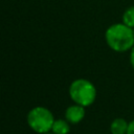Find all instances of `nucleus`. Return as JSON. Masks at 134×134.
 <instances>
[{
  "label": "nucleus",
  "mask_w": 134,
  "mask_h": 134,
  "mask_svg": "<svg viewBox=\"0 0 134 134\" xmlns=\"http://www.w3.org/2000/svg\"><path fill=\"white\" fill-rule=\"evenodd\" d=\"M106 42L109 47L115 51L124 52L133 48L134 31L133 28L124 23H116L111 25L105 34Z\"/></svg>",
  "instance_id": "obj_1"
},
{
  "label": "nucleus",
  "mask_w": 134,
  "mask_h": 134,
  "mask_svg": "<svg viewBox=\"0 0 134 134\" xmlns=\"http://www.w3.org/2000/svg\"><path fill=\"white\" fill-rule=\"evenodd\" d=\"M69 95L74 104L86 108L94 103L96 97V89L90 81L77 79L70 84Z\"/></svg>",
  "instance_id": "obj_2"
},
{
  "label": "nucleus",
  "mask_w": 134,
  "mask_h": 134,
  "mask_svg": "<svg viewBox=\"0 0 134 134\" xmlns=\"http://www.w3.org/2000/svg\"><path fill=\"white\" fill-rule=\"evenodd\" d=\"M28 127L38 134H45L51 131L54 117L51 111L45 107L37 106L29 110L26 116Z\"/></svg>",
  "instance_id": "obj_3"
},
{
  "label": "nucleus",
  "mask_w": 134,
  "mask_h": 134,
  "mask_svg": "<svg viewBox=\"0 0 134 134\" xmlns=\"http://www.w3.org/2000/svg\"><path fill=\"white\" fill-rule=\"evenodd\" d=\"M85 117V107L77 104L69 106L65 111V119L72 125L79 124Z\"/></svg>",
  "instance_id": "obj_4"
},
{
  "label": "nucleus",
  "mask_w": 134,
  "mask_h": 134,
  "mask_svg": "<svg viewBox=\"0 0 134 134\" xmlns=\"http://www.w3.org/2000/svg\"><path fill=\"white\" fill-rule=\"evenodd\" d=\"M129 122L121 117H117L112 120L110 124V132L111 134H127Z\"/></svg>",
  "instance_id": "obj_5"
},
{
  "label": "nucleus",
  "mask_w": 134,
  "mask_h": 134,
  "mask_svg": "<svg viewBox=\"0 0 134 134\" xmlns=\"http://www.w3.org/2000/svg\"><path fill=\"white\" fill-rule=\"evenodd\" d=\"M51 132L53 134H68L70 132V124L63 118L54 119Z\"/></svg>",
  "instance_id": "obj_6"
},
{
  "label": "nucleus",
  "mask_w": 134,
  "mask_h": 134,
  "mask_svg": "<svg viewBox=\"0 0 134 134\" xmlns=\"http://www.w3.org/2000/svg\"><path fill=\"white\" fill-rule=\"evenodd\" d=\"M122 23L131 28H134V6L126 9L122 15Z\"/></svg>",
  "instance_id": "obj_7"
},
{
  "label": "nucleus",
  "mask_w": 134,
  "mask_h": 134,
  "mask_svg": "<svg viewBox=\"0 0 134 134\" xmlns=\"http://www.w3.org/2000/svg\"><path fill=\"white\" fill-rule=\"evenodd\" d=\"M127 134H134V119L129 121V126H128V131Z\"/></svg>",
  "instance_id": "obj_8"
},
{
  "label": "nucleus",
  "mask_w": 134,
  "mask_h": 134,
  "mask_svg": "<svg viewBox=\"0 0 134 134\" xmlns=\"http://www.w3.org/2000/svg\"><path fill=\"white\" fill-rule=\"evenodd\" d=\"M130 62H131V65H132V67L134 68V47L132 48V50H131V53H130Z\"/></svg>",
  "instance_id": "obj_9"
},
{
  "label": "nucleus",
  "mask_w": 134,
  "mask_h": 134,
  "mask_svg": "<svg viewBox=\"0 0 134 134\" xmlns=\"http://www.w3.org/2000/svg\"><path fill=\"white\" fill-rule=\"evenodd\" d=\"M45 134H53V133H52V132L50 131V132H47V133H45Z\"/></svg>",
  "instance_id": "obj_10"
},
{
  "label": "nucleus",
  "mask_w": 134,
  "mask_h": 134,
  "mask_svg": "<svg viewBox=\"0 0 134 134\" xmlns=\"http://www.w3.org/2000/svg\"><path fill=\"white\" fill-rule=\"evenodd\" d=\"M133 31H134V28H133Z\"/></svg>",
  "instance_id": "obj_11"
}]
</instances>
